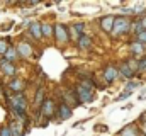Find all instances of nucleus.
<instances>
[{"instance_id":"nucleus-27","label":"nucleus","mask_w":146,"mask_h":136,"mask_svg":"<svg viewBox=\"0 0 146 136\" xmlns=\"http://www.w3.org/2000/svg\"><path fill=\"white\" fill-rule=\"evenodd\" d=\"M136 87H138V83H134V82H131V83H127V90H129V92H131L133 89H136Z\"/></svg>"},{"instance_id":"nucleus-6","label":"nucleus","mask_w":146,"mask_h":136,"mask_svg":"<svg viewBox=\"0 0 146 136\" xmlns=\"http://www.w3.org/2000/svg\"><path fill=\"white\" fill-rule=\"evenodd\" d=\"M58 114H60L61 121H66L68 117H72V107H70V104H66V102L60 104L58 105Z\"/></svg>"},{"instance_id":"nucleus-8","label":"nucleus","mask_w":146,"mask_h":136,"mask_svg":"<svg viewBox=\"0 0 146 136\" xmlns=\"http://www.w3.org/2000/svg\"><path fill=\"white\" fill-rule=\"evenodd\" d=\"M0 70L5 73V75H9V77H12L14 73H15V67H14V63H10V61H7V60H0Z\"/></svg>"},{"instance_id":"nucleus-30","label":"nucleus","mask_w":146,"mask_h":136,"mask_svg":"<svg viewBox=\"0 0 146 136\" xmlns=\"http://www.w3.org/2000/svg\"><path fill=\"white\" fill-rule=\"evenodd\" d=\"M141 129H143V133L146 135V124H143V126H141Z\"/></svg>"},{"instance_id":"nucleus-28","label":"nucleus","mask_w":146,"mask_h":136,"mask_svg":"<svg viewBox=\"0 0 146 136\" xmlns=\"http://www.w3.org/2000/svg\"><path fill=\"white\" fill-rule=\"evenodd\" d=\"M139 24H141V29H143V31H146V17H143V19H141V22H139Z\"/></svg>"},{"instance_id":"nucleus-22","label":"nucleus","mask_w":146,"mask_h":136,"mask_svg":"<svg viewBox=\"0 0 146 136\" xmlns=\"http://www.w3.org/2000/svg\"><path fill=\"white\" fill-rule=\"evenodd\" d=\"M138 43H139V44H143V46L146 44V31H143V33L138 34Z\"/></svg>"},{"instance_id":"nucleus-20","label":"nucleus","mask_w":146,"mask_h":136,"mask_svg":"<svg viewBox=\"0 0 146 136\" xmlns=\"http://www.w3.org/2000/svg\"><path fill=\"white\" fill-rule=\"evenodd\" d=\"M51 34H53L51 24H42V36H44V37H51Z\"/></svg>"},{"instance_id":"nucleus-4","label":"nucleus","mask_w":146,"mask_h":136,"mask_svg":"<svg viewBox=\"0 0 146 136\" xmlns=\"http://www.w3.org/2000/svg\"><path fill=\"white\" fill-rule=\"evenodd\" d=\"M54 36H56V41H58V43L68 41V39H70L68 27H65L63 24H56V26H54Z\"/></svg>"},{"instance_id":"nucleus-16","label":"nucleus","mask_w":146,"mask_h":136,"mask_svg":"<svg viewBox=\"0 0 146 136\" xmlns=\"http://www.w3.org/2000/svg\"><path fill=\"white\" fill-rule=\"evenodd\" d=\"M119 136H138V131H136V128L134 126H126L121 133H119Z\"/></svg>"},{"instance_id":"nucleus-14","label":"nucleus","mask_w":146,"mask_h":136,"mask_svg":"<svg viewBox=\"0 0 146 136\" xmlns=\"http://www.w3.org/2000/svg\"><path fill=\"white\" fill-rule=\"evenodd\" d=\"M119 71H121V75H122V77H126V78H131V77L134 75V70L129 67V63H122Z\"/></svg>"},{"instance_id":"nucleus-2","label":"nucleus","mask_w":146,"mask_h":136,"mask_svg":"<svg viewBox=\"0 0 146 136\" xmlns=\"http://www.w3.org/2000/svg\"><path fill=\"white\" fill-rule=\"evenodd\" d=\"M56 112H58V105H56V102L53 101V99H46V101L42 102V105H41V114H42L46 119H51Z\"/></svg>"},{"instance_id":"nucleus-21","label":"nucleus","mask_w":146,"mask_h":136,"mask_svg":"<svg viewBox=\"0 0 146 136\" xmlns=\"http://www.w3.org/2000/svg\"><path fill=\"white\" fill-rule=\"evenodd\" d=\"M68 34H72V39H78V37H80V34L75 29V26H70V27H68Z\"/></svg>"},{"instance_id":"nucleus-11","label":"nucleus","mask_w":146,"mask_h":136,"mask_svg":"<svg viewBox=\"0 0 146 136\" xmlns=\"http://www.w3.org/2000/svg\"><path fill=\"white\" fill-rule=\"evenodd\" d=\"M17 58H19L17 48H9V49H7V53L3 55V60H7V61H10V63H14Z\"/></svg>"},{"instance_id":"nucleus-24","label":"nucleus","mask_w":146,"mask_h":136,"mask_svg":"<svg viewBox=\"0 0 146 136\" xmlns=\"http://www.w3.org/2000/svg\"><path fill=\"white\" fill-rule=\"evenodd\" d=\"M127 97H131V92H129V90L122 92V94H121V95H119V97H117L115 101H124V99H127Z\"/></svg>"},{"instance_id":"nucleus-25","label":"nucleus","mask_w":146,"mask_h":136,"mask_svg":"<svg viewBox=\"0 0 146 136\" xmlns=\"http://www.w3.org/2000/svg\"><path fill=\"white\" fill-rule=\"evenodd\" d=\"M138 70H141V71H145L146 70V58H143V60L138 63Z\"/></svg>"},{"instance_id":"nucleus-26","label":"nucleus","mask_w":146,"mask_h":136,"mask_svg":"<svg viewBox=\"0 0 146 136\" xmlns=\"http://www.w3.org/2000/svg\"><path fill=\"white\" fill-rule=\"evenodd\" d=\"M75 29H76L78 34L82 36V33H83V24H82V22H80V24H75Z\"/></svg>"},{"instance_id":"nucleus-17","label":"nucleus","mask_w":146,"mask_h":136,"mask_svg":"<svg viewBox=\"0 0 146 136\" xmlns=\"http://www.w3.org/2000/svg\"><path fill=\"white\" fill-rule=\"evenodd\" d=\"M131 51H133L134 55H143V53H145V46H143V44H139V43L136 41V43H133V44H131Z\"/></svg>"},{"instance_id":"nucleus-29","label":"nucleus","mask_w":146,"mask_h":136,"mask_svg":"<svg viewBox=\"0 0 146 136\" xmlns=\"http://www.w3.org/2000/svg\"><path fill=\"white\" fill-rule=\"evenodd\" d=\"M95 131H107V126H95Z\"/></svg>"},{"instance_id":"nucleus-15","label":"nucleus","mask_w":146,"mask_h":136,"mask_svg":"<svg viewBox=\"0 0 146 136\" xmlns=\"http://www.w3.org/2000/svg\"><path fill=\"white\" fill-rule=\"evenodd\" d=\"M10 133H12V136H22L24 135V129H22V126L17 121H14L10 124Z\"/></svg>"},{"instance_id":"nucleus-10","label":"nucleus","mask_w":146,"mask_h":136,"mask_svg":"<svg viewBox=\"0 0 146 136\" xmlns=\"http://www.w3.org/2000/svg\"><path fill=\"white\" fill-rule=\"evenodd\" d=\"M90 46H92V39H90L88 36L82 34V36L78 37V48H80V49H88Z\"/></svg>"},{"instance_id":"nucleus-13","label":"nucleus","mask_w":146,"mask_h":136,"mask_svg":"<svg viewBox=\"0 0 146 136\" xmlns=\"http://www.w3.org/2000/svg\"><path fill=\"white\" fill-rule=\"evenodd\" d=\"M22 87H24V82H22L21 78H14V80H10V89L14 90V94L22 92Z\"/></svg>"},{"instance_id":"nucleus-23","label":"nucleus","mask_w":146,"mask_h":136,"mask_svg":"<svg viewBox=\"0 0 146 136\" xmlns=\"http://www.w3.org/2000/svg\"><path fill=\"white\" fill-rule=\"evenodd\" d=\"M0 136H12V133H10V128L2 126V128H0Z\"/></svg>"},{"instance_id":"nucleus-12","label":"nucleus","mask_w":146,"mask_h":136,"mask_svg":"<svg viewBox=\"0 0 146 136\" xmlns=\"http://www.w3.org/2000/svg\"><path fill=\"white\" fill-rule=\"evenodd\" d=\"M17 53H19L21 56H31L33 49H31V46H29L27 43H21V44L17 46Z\"/></svg>"},{"instance_id":"nucleus-31","label":"nucleus","mask_w":146,"mask_h":136,"mask_svg":"<svg viewBox=\"0 0 146 136\" xmlns=\"http://www.w3.org/2000/svg\"><path fill=\"white\" fill-rule=\"evenodd\" d=\"M0 94H2V89H0Z\"/></svg>"},{"instance_id":"nucleus-1","label":"nucleus","mask_w":146,"mask_h":136,"mask_svg":"<svg viewBox=\"0 0 146 136\" xmlns=\"http://www.w3.org/2000/svg\"><path fill=\"white\" fill-rule=\"evenodd\" d=\"M75 95H76V101L80 104H87V102H92L95 99V94L92 92V89H87L83 85H78L75 89Z\"/></svg>"},{"instance_id":"nucleus-3","label":"nucleus","mask_w":146,"mask_h":136,"mask_svg":"<svg viewBox=\"0 0 146 136\" xmlns=\"http://www.w3.org/2000/svg\"><path fill=\"white\" fill-rule=\"evenodd\" d=\"M131 29V24L126 17H115V22H114V29H112V34L114 36H121V34L127 33Z\"/></svg>"},{"instance_id":"nucleus-7","label":"nucleus","mask_w":146,"mask_h":136,"mask_svg":"<svg viewBox=\"0 0 146 136\" xmlns=\"http://www.w3.org/2000/svg\"><path fill=\"white\" fill-rule=\"evenodd\" d=\"M117 75H119L117 68L112 67V65L106 67V70H104V78H106V82H107V83H112V82L117 78Z\"/></svg>"},{"instance_id":"nucleus-19","label":"nucleus","mask_w":146,"mask_h":136,"mask_svg":"<svg viewBox=\"0 0 146 136\" xmlns=\"http://www.w3.org/2000/svg\"><path fill=\"white\" fill-rule=\"evenodd\" d=\"M9 48H10V46H9V43H7V39H0V55H2V56L7 53Z\"/></svg>"},{"instance_id":"nucleus-5","label":"nucleus","mask_w":146,"mask_h":136,"mask_svg":"<svg viewBox=\"0 0 146 136\" xmlns=\"http://www.w3.org/2000/svg\"><path fill=\"white\" fill-rule=\"evenodd\" d=\"M114 22H115V17H114V15H106V17H102V19H100V27H102V31L112 33Z\"/></svg>"},{"instance_id":"nucleus-18","label":"nucleus","mask_w":146,"mask_h":136,"mask_svg":"<svg viewBox=\"0 0 146 136\" xmlns=\"http://www.w3.org/2000/svg\"><path fill=\"white\" fill-rule=\"evenodd\" d=\"M44 101H46V99H44V89H39L36 92V105H39V104L42 105Z\"/></svg>"},{"instance_id":"nucleus-9","label":"nucleus","mask_w":146,"mask_h":136,"mask_svg":"<svg viewBox=\"0 0 146 136\" xmlns=\"http://www.w3.org/2000/svg\"><path fill=\"white\" fill-rule=\"evenodd\" d=\"M29 33L33 37H36L37 41L42 37V24H39V22H31V26H29Z\"/></svg>"}]
</instances>
